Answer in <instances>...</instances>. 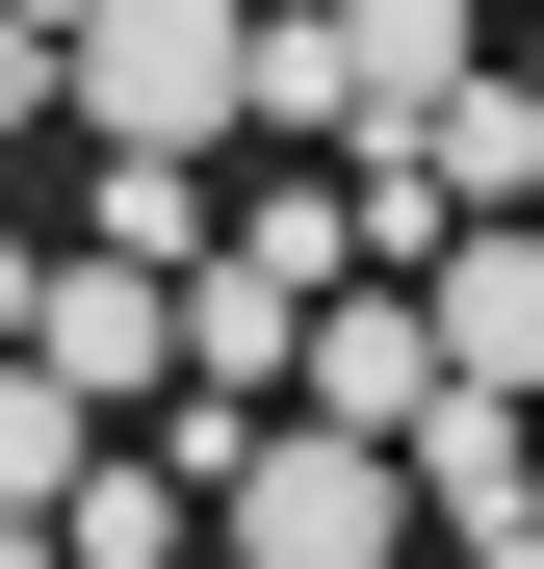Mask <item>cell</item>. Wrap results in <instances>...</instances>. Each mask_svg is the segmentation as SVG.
Masks as SVG:
<instances>
[{"mask_svg": "<svg viewBox=\"0 0 544 569\" xmlns=\"http://www.w3.org/2000/svg\"><path fill=\"white\" fill-rule=\"evenodd\" d=\"M78 130H105V156L259 130V0H105V27H78Z\"/></svg>", "mask_w": 544, "mask_h": 569, "instance_id": "obj_1", "label": "cell"}, {"mask_svg": "<svg viewBox=\"0 0 544 569\" xmlns=\"http://www.w3.org/2000/svg\"><path fill=\"white\" fill-rule=\"evenodd\" d=\"M234 569H415V440H337V415H259V466H234V518H208Z\"/></svg>", "mask_w": 544, "mask_h": 569, "instance_id": "obj_2", "label": "cell"}, {"mask_svg": "<svg viewBox=\"0 0 544 569\" xmlns=\"http://www.w3.org/2000/svg\"><path fill=\"white\" fill-rule=\"evenodd\" d=\"M441 389H467V362H441V311H415V284H337V311H311V389H286V415H337V440H415Z\"/></svg>", "mask_w": 544, "mask_h": 569, "instance_id": "obj_3", "label": "cell"}, {"mask_svg": "<svg viewBox=\"0 0 544 569\" xmlns=\"http://www.w3.org/2000/svg\"><path fill=\"white\" fill-rule=\"evenodd\" d=\"M27 362L105 389V415H156V389H181V259H52V337H27Z\"/></svg>", "mask_w": 544, "mask_h": 569, "instance_id": "obj_4", "label": "cell"}, {"mask_svg": "<svg viewBox=\"0 0 544 569\" xmlns=\"http://www.w3.org/2000/svg\"><path fill=\"white\" fill-rule=\"evenodd\" d=\"M415 518H467V543L518 569V543H544V415H518V389H441V415H415Z\"/></svg>", "mask_w": 544, "mask_h": 569, "instance_id": "obj_5", "label": "cell"}, {"mask_svg": "<svg viewBox=\"0 0 544 569\" xmlns=\"http://www.w3.org/2000/svg\"><path fill=\"white\" fill-rule=\"evenodd\" d=\"M415 311H441V362H467V389L544 415V233H441V259H415Z\"/></svg>", "mask_w": 544, "mask_h": 569, "instance_id": "obj_6", "label": "cell"}, {"mask_svg": "<svg viewBox=\"0 0 544 569\" xmlns=\"http://www.w3.org/2000/svg\"><path fill=\"white\" fill-rule=\"evenodd\" d=\"M181 389H208V415L311 389V284H259V259H181Z\"/></svg>", "mask_w": 544, "mask_h": 569, "instance_id": "obj_7", "label": "cell"}, {"mask_svg": "<svg viewBox=\"0 0 544 569\" xmlns=\"http://www.w3.org/2000/svg\"><path fill=\"white\" fill-rule=\"evenodd\" d=\"M415 181L467 233H544V78H441V130H415Z\"/></svg>", "mask_w": 544, "mask_h": 569, "instance_id": "obj_8", "label": "cell"}, {"mask_svg": "<svg viewBox=\"0 0 544 569\" xmlns=\"http://www.w3.org/2000/svg\"><path fill=\"white\" fill-rule=\"evenodd\" d=\"M78 466H105V389H52V362H0V518H78Z\"/></svg>", "mask_w": 544, "mask_h": 569, "instance_id": "obj_9", "label": "cell"}, {"mask_svg": "<svg viewBox=\"0 0 544 569\" xmlns=\"http://www.w3.org/2000/svg\"><path fill=\"white\" fill-rule=\"evenodd\" d=\"M52 104H78V52H52V27H0V156H27Z\"/></svg>", "mask_w": 544, "mask_h": 569, "instance_id": "obj_10", "label": "cell"}, {"mask_svg": "<svg viewBox=\"0 0 544 569\" xmlns=\"http://www.w3.org/2000/svg\"><path fill=\"white\" fill-rule=\"evenodd\" d=\"M27 337H52V259H27V233H0V362H27Z\"/></svg>", "mask_w": 544, "mask_h": 569, "instance_id": "obj_11", "label": "cell"}, {"mask_svg": "<svg viewBox=\"0 0 544 569\" xmlns=\"http://www.w3.org/2000/svg\"><path fill=\"white\" fill-rule=\"evenodd\" d=\"M0 569H78V543H52V518H0Z\"/></svg>", "mask_w": 544, "mask_h": 569, "instance_id": "obj_12", "label": "cell"}, {"mask_svg": "<svg viewBox=\"0 0 544 569\" xmlns=\"http://www.w3.org/2000/svg\"><path fill=\"white\" fill-rule=\"evenodd\" d=\"M259 27H286V0H259Z\"/></svg>", "mask_w": 544, "mask_h": 569, "instance_id": "obj_13", "label": "cell"}, {"mask_svg": "<svg viewBox=\"0 0 544 569\" xmlns=\"http://www.w3.org/2000/svg\"><path fill=\"white\" fill-rule=\"evenodd\" d=\"M518 569H544V543H518Z\"/></svg>", "mask_w": 544, "mask_h": 569, "instance_id": "obj_14", "label": "cell"}]
</instances>
